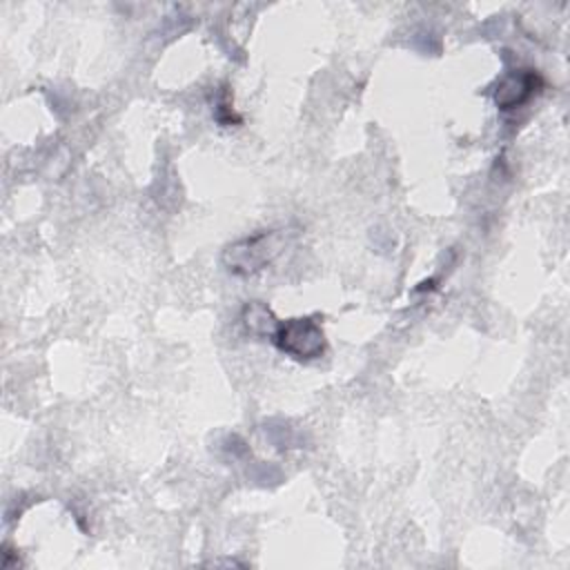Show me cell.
<instances>
[{
  "mask_svg": "<svg viewBox=\"0 0 570 570\" xmlns=\"http://www.w3.org/2000/svg\"><path fill=\"white\" fill-rule=\"evenodd\" d=\"M283 232H258L254 236H245L223 252V263L232 274L249 276L263 269L272 258L283 249Z\"/></svg>",
  "mask_w": 570,
  "mask_h": 570,
  "instance_id": "6da1fadb",
  "label": "cell"
},
{
  "mask_svg": "<svg viewBox=\"0 0 570 570\" xmlns=\"http://www.w3.org/2000/svg\"><path fill=\"white\" fill-rule=\"evenodd\" d=\"M274 341L285 354H289L294 358H305V361L323 356L325 347H327L323 327L309 316L289 318V321L281 323L274 334Z\"/></svg>",
  "mask_w": 570,
  "mask_h": 570,
  "instance_id": "7a4b0ae2",
  "label": "cell"
},
{
  "mask_svg": "<svg viewBox=\"0 0 570 570\" xmlns=\"http://www.w3.org/2000/svg\"><path fill=\"white\" fill-rule=\"evenodd\" d=\"M543 80L534 69L508 71L494 87V102L499 109H517L525 105L539 89Z\"/></svg>",
  "mask_w": 570,
  "mask_h": 570,
  "instance_id": "3957f363",
  "label": "cell"
},
{
  "mask_svg": "<svg viewBox=\"0 0 570 570\" xmlns=\"http://www.w3.org/2000/svg\"><path fill=\"white\" fill-rule=\"evenodd\" d=\"M243 321H245V327L256 336H274L281 325L272 314V309L261 301H252L243 307Z\"/></svg>",
  "mask_w": 570,
  "mask_h": 570,
  "instance_id": "277c9868",
  "label": "cell"
}]
</instances>
